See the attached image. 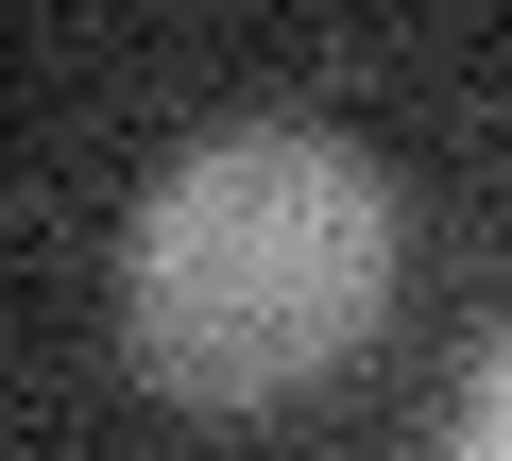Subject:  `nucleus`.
Listing matches in <instances>:
<instances>
[{
  "mask_svg": "<svg viewBox=\"0 0 512 461\" xmlns=\"http://www.w3.org/2000/svg\"><path fill=\"white\" fill-rule=\"evenodd\" d=\"M393 257H410V222L359 137L222 120L120 222V359H137V393H171L205 427L291 410L393 325Z\"/></svg>",
  "mask_w": 512,
  "mask_h": 461,
  "instance_id": "obj_1",
  "label": "nucleus"
},
{
  "mask_svg": "<svg viewBox=\"0 0 512 461\" xmlns=\"http://www.w3.org/2000/svg\"><path fill=\"white\" fill-rule=\"evenodd\" d=\"M461 461H512V342L461 376Z\"/></svg>",
  "mask_w": 512,
  "mask_h": 461,
  "instance_id": "obj_2",
  "label": "nucleus"
}]
</instances>
